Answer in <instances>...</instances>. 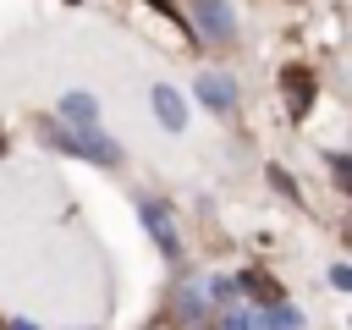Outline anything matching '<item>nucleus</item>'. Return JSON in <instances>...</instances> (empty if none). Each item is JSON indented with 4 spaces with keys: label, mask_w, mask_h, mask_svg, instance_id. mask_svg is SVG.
I'll return each mask as SVG.
<instances>
[{
    "label": "nucleus",
    "mask_w": 352,
    "mask_h": 330,
    "mask_svg": "<svg viewBox=\"0 0 352 330\" xmlns=\"http://www.w3.org/2000/svg\"><path fill=\"white\" fill-rule=\"evenodd\" d=\"M60 116H66V126H94L99 104H94V94H66L60 99Z\"/></svg>",
    "instance_id": "0eeeda50"
},
{
    "label": "nucleus",
    "mask_w": 352,
    "mask_h": 330,
    "mask_svg": "<svg viewBox=\"0 0 352 330\" xmlns=\"http://www.w3.org/2000/svg\"><path fill=\"white\" fill-rule=\"evenodd\" d=\"M154 116H160L170 132H176V126H187V104H182V94L160 82V88H154Z\"/></svg>",
    "instance_id": "423d86ee"
},
{
    "label": "nucleus",
    "mask_w": 352,
    "mask_h": 330,
    "mask_svg": "<svg viewBox=\"0 0 352 330\" xmlns=\"http://www.w3.org/2000/svg\"><path fill=\"white\" fill-rule=\"evenodd\" d=\"M176 319H182V324H204V319H209V314H204V292H198V286H187V292L176 297Z\"/></svg>",
    "instance_id": "6e6552de"
},
{
    "label": "nucleus",
    "mask_w": 352,
    "mask_h": 330,
    "mask_svg": "<svg viewBox=\"0 0 352 330\" xmlns=\"http://www.w3.org/2000/svg\"><path fill=\"white\" fill-rule=\"evenodd\" d=\"M0 148H6V138H0Z\"/></svg>",
    "instance_id": "ddd939ff"
},
{
    "label": "nucleus",
    "mask_w": 352,
    "mask_h": 330,
    "mask_svg": "<svg viewBox=\"0 0 352 330\" xmlns=\"http://www.w3.org/2000/svg\"><path fill=\"white\" fill-rule=\"evenodd\" d=\"M286 110H292V121H302L308 116V104H314V72L308 66H286Z\"/></svg>",
    "instance_id": "20e7f679"
},
{
    "label": "nucleus",
    "mask_w": 352,
    "mask_h": 330,
    "mask_svg": "<svg viewBox=\"0 0 352 330\" xmlns=\"http://www.w3.org/2000/svg\"><path fill=\"white\" fill-rule=\"evenodd\" d=\"M264 324H270V330H297V308H264V314L253 319V330H264Z\"/></svg>",
    "instance_id": "9d476101"
},
{
    "label": "nucleus",
    "mask_w": 352,
    "mask_h": 330,
    "mask_svg": "<svg viewBox=\"0 0 352 330\" xmlns=\"http://www.w3.org/2000/svg\"><path fill=\"white\" fill-rule=\"evenodd\" d=\"M242 286H248L258 302H280V286H275L270 275H258V270H248V275H242Z\"/></svg>",
    "instance_id": "1a4fd4ad"
},
{
    "label": "nucleus",
    "mask_w": 352,
    "mask_h": 330,
    "mask_svg": "<svg viewBox=\"0 0 352 330\" xmlns=\"http://www.w3.org/2000/svg\"><path fill=\"white\" fill-rule=\"evenodd\" d=\"M198 99H204L209 110H231V104H236V88H231V77L204 72V77H198Z\"/></svg>",
    "instance_id": "39448f33"
},
{
    "label": "nucleus",
    "mask_w": 352,
    "mask_h": 330,
    "mask_svg": "<svg viewBox=\"0 0 352 330\" xmlns=\"http://www.w3.org/2000/svg\"><path fill=\"white\" fill-rule=\"evenodd\" d=\"M138 209H143V226L154 231L160 253H165V258H176V253H182V236H176V226H170V209H165V204H154V198H143Z\"/></svg>",
    "instance_id": "7ed1b4c3"
},
{
    "label": "nucleus",
    "mask_w": 352,
    "mask_h": 330,
    "mask_svg": "<svg viewBox=\"0 0 352 330\" xmlns=\"http://www.w3.org/2000/svg\"><path fill=\"white\" fill-rule=\"evenodd\" d=\"M226 330H253V319H248V314H231V319H226Z\"/></svg>",
    "instance_id": "9b49d317"
},
{
    "label": "nucleus",
    "mask_w": 352,
    "mask_h": 330,
    "mask_svg": "<svg viewBox=\"0 0 352 330\" xmlns=\"http://www.w3.org/2000/svg\"><path fill=\"white\" fill-rule=\"evenodd\" d=\"M148 6H160V11H165V16H176V6H170V0H148Z\"/></svg>",
    "instance_id": "f8f14e48"
},
{
    "label": "nucleus",
    "mask_w": 352,
    "mask_h": 330,
    "mask_svg": "<svg viewBox=\"0 0 352 330\" xmlns=\"http://www.w3.org/2000/svg\"><path fill=\"white\" fill-rule=\"evenodd\" d=\"M38 138L50 143V148H66V154H82V160H94V165H121V148L99 132V126H66V121H44L38 126Z\"/></svg>",
    "instance_id": "f257e3e1"
},
{
    "label": "nucleus",
    "mask_w": 352,
    "mask_h": 330,
    "mask_svg": "<svg viewBox=\"0 0 352 330\" xmlns=\"http://www.w3.org/2000/svg\"><path fill=\"white\" fill-rule=\"evenodd\" d=\"M198 16V44H231L236 38V11L226 0H187Z\"/></svg>",
    "instance_id": "f03ea898"
}]
</instances>
